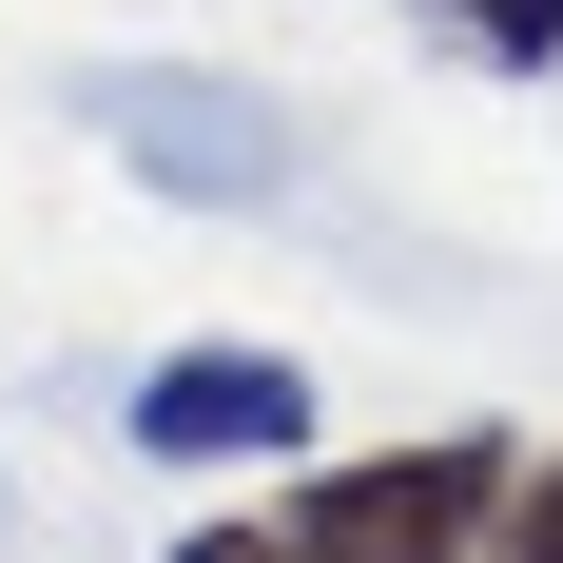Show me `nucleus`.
<instances>
[{
    "label": "nucleus",
    "instance_id": "nucleus-1",
    "mask_svg": "<svg viewBox=\"0 0 563 563\" xmlns=\"http://www.w3.org/2000/svg\"><path fill=\"white\" fill-rule=\"evenodd\" d=\"M506 428H428V448H350V466H311L273 506V544L291 563H466L486 544V506H506Z\"/></svg>",
    "mask_w": 563,
    "mask_h": 563
},
{
    "label": "nucleus",
    "instance_id": "nucleus-2",
    "mask_svg": "<svg viewBox=\"0 0 563 563\" xmlns=\"http://www.w3.org/2000/svg\"><path fill=\"white\" fill-rule=\"evenodd\" d=\"M136 448L156 466H291L311 448V369L291 350H175V369H136Z\"/></svg>",
    "mask_w": 563,
    "mask_h": 563
},
{
    "label": "nucleus",
    "instance_id": "nucleus-3",
    "mask_svg": "<svg viewBox=\"0 0 563 563\" xmlns=\"http://www.w3.org/2000/svg\"><path fill=\"white\" fill-rule=\"evenodd\" d=\"M98 136L136 175H175V195H214V214H253V195L291 175V117L233 98V78H98Z\"/></svg>",
    "mask_w": 563,
    "mask_h": 563
},
{
    "label": "nucleus",
    "instance_id": "nucleus-4",
    "mask_svg": "<svg viewBox=\"0 0 563 563\" xmlns=\"http://www.w3.org/2000/svg\"><path fill=\"white\" fill-rule=\"evenodd\" d=\"M408 20H428L448 58H486V78H544L563 58V0H408Z\"/></svg>",
    "mask_w": 563,
    "mask_h": 563
},
{
    "label": "nucleus",
    "instance_id": "nucleus-5",
    "mask_svg": "<svg viewBox=\"0 0 563 563\" xmlns=\"http://www.w3.org/2000/svg\"><path fill=\"white\" fill-rule=\"evenodd\" d=\"M466 563H563V448L506 466V506H486V544H466Z\"/></svg>",
    "mask_w": 563,
    "mask_h": 563
},
{
    "label": "nucleus",
    "instance_id": "nucleus-6",
    "mask_svg": "<svg viewBox=\"0 0 563 563\" xmlns=\"http://www.w3.org/2000/svg\"><path fill=\"white\" fill-rule=\"evenodd\" d=\"M175 563H291V544H273V506H253V525H195Z\"/></svg>",
    "mask_w": 563,
    "mask_h": 563
}]
</instances>
